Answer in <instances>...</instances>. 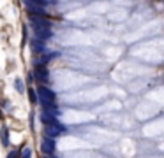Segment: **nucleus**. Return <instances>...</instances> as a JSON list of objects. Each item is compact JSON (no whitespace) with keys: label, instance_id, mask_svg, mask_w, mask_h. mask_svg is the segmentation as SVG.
I'll return each instance as SVG.
<instances>
[{"label":"nucleus","instance_id":"nucleus-3","mask_svg":"<svg viewBox=\"0 0 164 158\" xmlns=\"http://www.w3.org/2000/svg\"><path fill=\"white\" fill-rule=\"evenodd\" d=\"M35 77H37V81H41L43 84L49 81V74H48L46 65H43V63H35Z\"/></svg>","mask_w":164,"mask_h":158},{"label":"nucleus","instance_id":"nucleus-9","mask_svg":"<svg viewBox=\"0 0 164 158\" xmlns=\"http://www.w3.org/2000/svg\"><path fill=\"white\" fill-rule=\"evenodd\" d=\"M27 93H28V100H30L32 104H37L39 102V93L34 92V88H28Z\"/></svg>","mask_w":164,"mask_h":158},{"label":"nucleus","instance_id":"nucleus-2","mask_svg":"<svg viewBox=\"0 0 164 158\" xmlns=\"http://www.w3.org/2000/svg\"><path fill=\"white\" fill-rule=\"evenodd\" d=\"M41 121H43L44 126H60L57 116H55L53 113H48V111H44L43 114H41Z\"/></svg>","mask_w":164,"mask_h":158},{"label":"nucleus","instance_id":"nucleus-12","mask_svg":"<svg viewBox=\"0 0 164 158\" xmlns=\"http://www.w3.org/2000/svg\"><path fill=\"white\" fill-rule=\"evenodd\" d=\"M7 158H20V153L18 151H11L9 155H7Z\"/></svg>","mask_w":164,"mask_h":158},{"label":"nucleus","instance_id":"nucleus-11","mask_svg":"<svg viewBox=\"0 0 164 158\" xmlns=\"http://www.w3.org/2000/svg\"><path fill=\"white\" fill-rule=\"evenodd\" d=\"M30 155H32V151H30L28 147H25V149H23V151H21V158H32V156H30Z\"/></svg>","mask_w":164,"mask_h":158},{"label":"nucleus","instance_id":"nucleus-8","mask_svg":"<svg viewBox=\"0 0 164 158\" xmlns=\"http://www.w3.org/2000/svg\"><path fill=\"white\" fill-rule=\"evenodd\" d=\"M53 53H44V55H41V58H37V60H35V63H43V65H46V63H48V62H51L53 60Z\"/></svg>","mask_w":164,"mask_h":158},{"label":"nucleus","instance_id":"nucleus-6","mask_svg":"<svg viewBox=\"0 0 164 158\" xmlns=\"http://www.w3.org/2000/svg\"><path fill=\"white\" fill-rule=\"evenodd\" d=\"M34 30H35V35H37L39 41H41V39H48L49 35H51V30H49V27H35Z\"/></svg>","mask_w":164,"mask_h":158},{"label":"nucleus","instance_id":"nucleus-7","mask_svg":"<svg viewBox=\"0 0 164 158\" xmlns=\"http://www.w3.org/2000/svg\"><path fill=\"white\" fill-rule=\"evenodd\" d=\"M0 144H2V146H7V144H9V132H7L6 126L0 130Z\"/></svg>","mask_w":164,"mask_h":158},{"label":"nucleus","instance_id":"nucleus-1","mask_svg":"<svg viewBox=\"0 0 164 158\" xmlns=\"http://www.w3.org/2000/svg\"><path fill=\"white\" fill-rule=\"evenodd\" d=\"M41 151H43V155H53L55 153V141H53V137H44L43 142H41Z\"/></svg>","mask_w":164,"mask_h":158},{"label":"nucleus","instance_id":"nucleus-4","mask_svg":"<svg viewBox=\"0 0 164 158\" xmlns=\"http://www.w3.org/2000/svg\"><path fill=\"white\" fill-rule=\"evenodd\" d=\"M37 93H39V97H41V98H44V100H49V102H55V93L51 92L49 88H46V86H44V84H41V86H39Z\"/></svg>","mask_w":164,"mask_h":158},{"label":"nucleus","instance_id":"nucleus-10","mask_svg":"<svg viewBox=\"0 0 164 158\" xmlns=\"http://www.w3.org/2000/svg\"><path fill=\"white\" fill-rule=\"evenodd\" d=\"M14 88H16V92L23 93L25 92V83H23L21 79H16V81H14Z\"/></svg>","mask_w":164,"mask_h":158},{"label":"nucleus","instance_id":"nucleus-5","mask_svg":"<svg viewBox=\"0 0 164 158\" xmlns=\"http://www.w3.org/2000/svg\"><path fill=\"white\" fill-rule=\"evenodd\" d=\"M66 132V126H46L44 128V135H48V137H57L58 134H64Z\"/></svg>","mask_w":164,"mask_h":158}]
</instances>
